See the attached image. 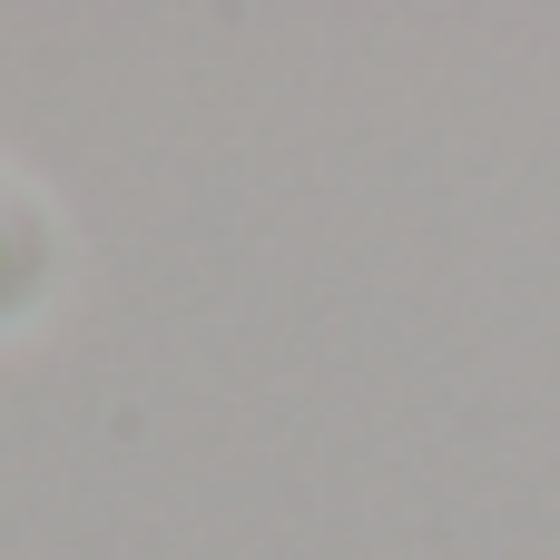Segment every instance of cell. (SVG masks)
<instances>
[{
	"label": "cell",
	"mask_w": 560,
	"mask_h": 560,
	"mask_svg": "<svg viewBox=\"0 0 560 560\" xmlns=\"http://www.w3.org/2000/svg\"><path fill=\"white\" fill-rule=\"evenodd\" d=\"M59 295H69V217L20 158H0V345L39 335Z\"/></svg>",
	"instance_id": "6da1fadb"
}]
</instances>
